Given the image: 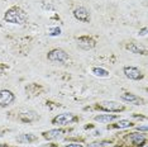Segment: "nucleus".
<instances>
[{
	"instance_id": "obj_5",
	"label": "nucleus",
	"mask_w": 148,
	"mask_h": 147,
	"mask_svg": "<svg viewBox=\"0 0 148 147\" xmlns=\"http://www.w3.org/2000/svg\"><path fill=\"white\" fill-rule=\"evenodd\" d=\"M77 45H79L80 48L85 49H91L95 47V41L91 38V37H87V36H84V37H80L79 39H77Z\"/></svg>"
},
{
	"instance_id": "obj_11",
	"label": "nucleus",
	"mask_w": 148,
	"mask_h": 147,
	"mask_svg": "<svg viewBox=\"0 0 148 147\" xmlns=\"http://www.w3.org/2000/svg\"><path fill=\"white\" fill-rule=\"evenodd\" d=\"M129 139L132 141L136 146H142L144 142H146V137L143 135H139V133H132L129 137Z\"/></svg>"
},
{
	"instance_id": "obj_1",
	"label": "nucleus",
	"mask_w": 148,
	"mask_h": 147,
	"mask_svg": "<svg viewBox=\"0 0 148 147\" xmlns=\"http://www.w3.org/2000/svg\"><path fill=\"white\" fill-rule=\"evenodd\" d=\"M4 19L8 23H13V24H24L28 19L27 13L19 6H13V8L8 9L4 15Z\"/></svg>"
},
{
	"instance_id": "obj_14",
	"label": "nucleus",
	"mask_w": 148,
	"mask_h": 147,
	"mask_svg": "<svg viewBox=\"0 0 148 147\" xmlns=\"http://www.w3.org/2000/svg\"><path fill=\"white\" fill-rule=\"evenodd\" d=\"M92 74L95 76H99V78H108V76H109V72H108L106 70L101 69V67H94Z\"/></svg>"
},
{
	"instance_id": "obj_13",
	"label": "nucleus",
	"mask_w": 148,
	"mask_h": 147,
	"mask_svg": "<svg viewBox=\"0 0 148 147\" xmlns=\"http://www.w3.org/2000/svg\"><path fill=\"white\" fill-rule=\"evenodd\" d=\"M118 117L114 114H103V115H96L95 121L96 122H101V123H106V122H112L114 119H116Z\"/></svg>"
},
{
	"instance_id": "obj_4",
	"label": "nucleus",
	"mask_w": 148,
	"mask_h": 147,
	"mask_svg": "<svg viewBox=\"0 0 148 147\" xmlns=\"http://www.w3.org/2000/svg\"><path fill=\"white\" fill-rule=\"evenodd\" d=\"M14 94L10 91V90H0V105L1 106H6L10 105L13 102H14Z\"/></svg>"
},
{
	"instance_id": "obj_7",
	"label": "nucleus",
	"mask_w": 148,
	"mask_h": 147,
	"mask_svg": "<svg viewBox=\"0 0 148 147\" xmlns=\"http://www.w3.org/2000/svg\"><path fill=\"white\" fill-rule=\"evenodd\" d=\"M73 119H75L73 114H71V113H63V114H60L56 118H53V124H69Z\"/></svg>"
},
{
	"instance_id": "obj_10",
	"label": "nucleus",
	"mask_w": 148,
	"mask_h": 147,
	"mask_svg": "<svg viewBox=\"0 0 148 147\" xmlns=\"http://www.w3.org/2000/svg\"><path fill=\"white\" fill-rule=\"evenodd\" d=\"M122 100H124V102H128V103H132V104H136V105H139L140 103H143V100L140 98H138V96L134 95V94H129V93L123 94L122 95Z\"/></svg>"
},
{
	"instance_id": "obj_22",
	"label": "nucleus",
	"mask_w": 148,
	"mask_h": 147,
	"mask_svg": "<svg viewBox=\"0 0 148 147\" xmlns=\"http://www.w3.org/2000/svg\"><path fill=\"white\" fill-rule=\"evenodd\" d=\"M0 147H6V146H4V145H0Z\"/></svg>"
},
{
	"instance_id": "obj_6",
	"label": "nucleus",
	"mask_w": 148,
	"mask_h": 147,
	"mask_svg": "<svg viewBox=\"0 0 148 147\" xmlns=\"http://www.w3.org/2000/svg\"><path fill=\"white\" fill-rule=\"evenodd\" d=\"M99 108L106 112H119V110H123V105H120L116 102H101L99 104Z\"/></svg>"
},
{
	"instance_id": "obj_15",
	"label": "nucleus",
	"mask_w": 148,
	"mask_h": 147,
	"mask_svg": "<svg viewBox=\"0 0 148 147\" xmlns=\"http://www.w3.org/2000/svg\"><path fill=\"white\" fill-rule=\"evenodd\" d=\"M36 139H37V137L33 135H22L21 137H18L19 142H33Z\"/></svg>"
},
{
	"instance_id": "obj_9",
	"label": "nucleus",
	"mask_w": 148,
	"mask_h": 147,
	"mask_svg": "<svg viewBox=\"0 0 148 147\" xmlns=\"http://www.w3.org/2000/svg\"><path fill=\"white\" fill-rule=\"evenodd\" d=\"M19 119H21L22 122H34L38 119V114H36L34 112H23L19 114Z\"/></svg>"
},
{
	"instance_id": "obj_12",
	"label": "nucleus",
	"mask_w": 148,
	"mask_h": 147,
	"mask_svg": "<svg viewBox=\"0 0 148 147\" xmlns=\"http://www.w3.org/2000/svg\"><path fill=\"white\" fill-rule=\"evenodd\" d=\"M62 133L63 132L61 129H51V131L43 133V136H45V138H47V139H56V138H60V137L62 136Z\"/></svg>"
},
{
	"instance_id": "obj_20",
	"label": "nucleus",
	"mask_w": 148,
	"mask_h": 147,
	"mask_svg": "<svg viewBox=\"0 0 148 147\" xmlns=\"http://www.w3.org/2000/svg\"><path fill=\"white\" fill-rule=\"evenodd\" d=\"M65 147H82L81 145H79V143H71V145H67Z\"/></svg>"
},
{
	"instance_id": "obj_19",
	"label": "nucleus",
	"mask_w": 148,
	"mask_h": 147,
	"mask_svg": "<svg viewBox=\"0 0 148 147\" xmlns=\"http://www.w3.org/2000/svg\"><path fill=\"white\" fill-rule=\"evenodd\" d=\"M138 131H142V132H147V126H142V127H138Z\"/></svg>"
},
{
	"instance_id": "obj_21",
	"label": "nucleus",
	"mask_w": 148,
	"mask_h": 147,
	"mask_svg": "<svg viewBox=\"0 0 148 147\" xmlns=\"http://www.w3.org/2000/svg\"><path fill=\"white\" fill-rule=\"evenodd\" d=\"M146 32H147V28H143L142 31H140V36H146Z\"/></svg>"
},
{
	"instance_id": "obj_18",
	"label": "nucleus",
	"mask_w": 148,
	"mask_h": 147,
	"mask_svg": "<svg viewBox=\"0 0 148 147\" xmlns=\"http://www.w3.org/2000/svg\"><path fill=\"white\" fill-rule=\"evenodd\" d=\"M89 147H103V143H99V142H94V143H90Z\"/></svg>"
},
{
	"instance_id": "obj_17",
	"label": "nucleus",
	"mask_w": 148,
	"mask_h": 147,
	"mask_svg": "<svg viewBox=\"0 0 148 147\" xmlns=\"http://www.w3.org/2000/svg\"><path fill=\"white\" fill-rule=\"evenodd\" d=\"M132 126V122L127 121V119H123V121H119L116 123V127L118 128H128V127Z\"/></svg>"
},
{
	"instance_id": "obj_3",
	"label": "nucleus",
	"mask_w": 148,
	"mask_h": 147,
	"mask_svg": "<svg viewBox=\"0 0 148 147\" xmlns=\"http://www.w3.org/2000/svg\"><path fill=\"white\" fill-rule=\"evenodd\" d=\"M73 16L77 21L82 22V23H89L90 22V13L87 9H85L84 6H79L73 10Z\"/></svg>"
},
{
	"instance_id": "obj_2",
	"label": "nucleus",
	"mask_w": 148,
	"mask_h": 147,
	"mask_svg": "<svg viewBox=\"0 0 148 147\" xmlns=\"http://www.w3.org/2000/svg\"><path fill=\"white\" fill-rule=\"evenodd\" d=\"M47 58L52 62H61V63H67L70 61L69 55H67L63 49H60V48L52 49V51L47 55Z\"/></svg>"
},
{
	"instance_id": "obj_16",
	"label": "nucleus",
	"mask_w": 148,
	"mask_h": 147,
	"mask_svg": "<svg viewBox=\"0 0 148 147\" xmlns=\"http://www.w3.org/2000/svg\"><path fill=\"white\" fill-rule=\"evenodd\" d=\"M127 49H129V51L133 52V53H144V52H146L144 49L137 47L134 43H130V45H128V46H127Z\"/></svg>"
},
{
	"instance_id": "obj_8",
	"label": "nucleus",
	"mask_w": 148,
	"mask_h": 147,
	"mask_svg": "<svg viewBox=\"0 0 148 147\" xmlns=\"http://www.w3.org/2000/svg\"><path fill=\"white\" fill-rule=\"evenodd\" d=\"M124 74H125V76L130 80L142 79V72H140L137 67H132V66H127V67H124Z\"/></svg>"
}]
</instances>
